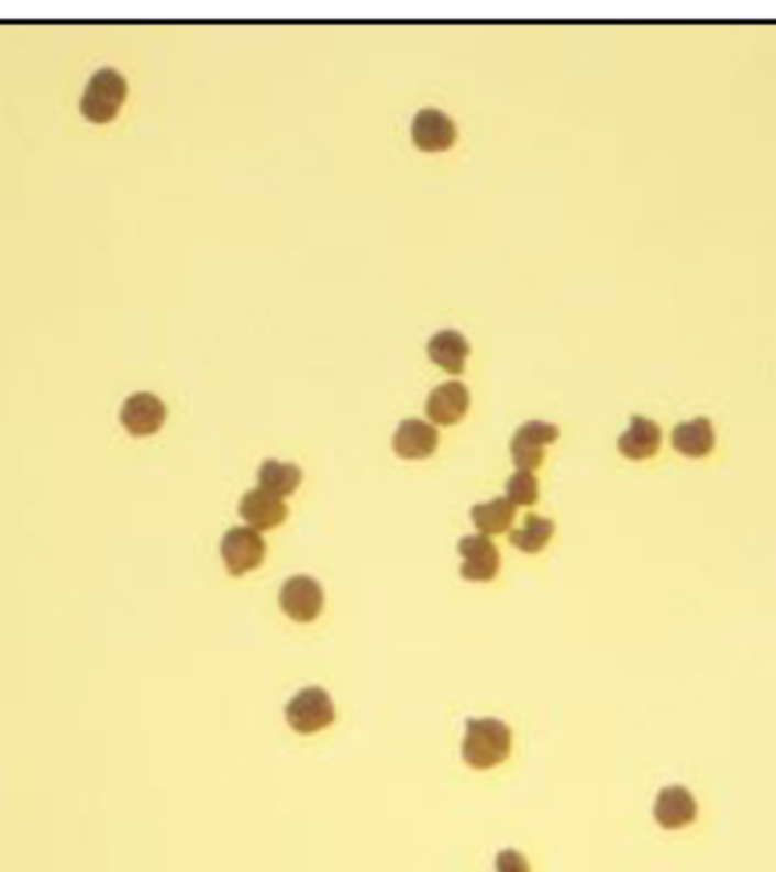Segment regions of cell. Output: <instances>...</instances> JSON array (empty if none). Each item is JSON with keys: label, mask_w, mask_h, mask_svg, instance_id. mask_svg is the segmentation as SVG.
<instances>
[{"label": "cell", "mask_w": 776, "mask_h": 872, "mask_svg": "<svg viewBox=\"0 0 776 872\" xmlns=\"http://www.w3.org/2000/svg\"><path fill=\"white\" fill-rule=\"evenodd\" d=\"M428 355L443 371L458 375L466 368V360L470 355V343L462 332L441 330L430 339Z\"/></svg>", "instance_id": "cell-16"}, {"label": "cell", "mask_w": 776, "mask_h": 872, "mask_svg": "<svg viewBox=\"0 0 776 872\" xmlns=\"http://www.w3.org/2000/svg\"><path fill=\"white\" fill-rule=\"evenodd\" d=\"M462 554V577L468 582H490L500 573V550L484 534H468L456 545Z\"/></svg>", "instance_id": "cell-8"}, {"label": "cell", "mask_w": 776, "mask_h": 872, "mask_svg": "<svg viewBox=\"0 0 776 872\" xmlns=\"http://www.w3.org/2000/svg\"><path fill=\"white\" fill-rule=\"evenodd\" d=\"M697 812L699 807L695 795L677 784L661 788L654 802V820L667 831L688 827L690 823H695Z\"/></svg>", "instance_id": "cell-11"}, {"label": "cell", "mask_w": 776, "mask_h": 872, "mask_svg": "<svg viewBox=\"0 0 776 872\" xmlns=\"http://www.w3.org/2000/svg\"><path fill=\"white\" fill-rule=\"evenodd\" d=\"M561 430L554 423L526 421L511 439V460L520 471H536L545 462V445L558 439Z\"/></svg>", "instance_id": "cell-6"}, {"label": "cell", "mask_w": 776, "mask_h": 872, "mask_svg": "<svg viewBox=\"0 0 776 872\" xmlns=\"http://www.w3.org/2000/svg\"><path fill=\"white\" fill-rule=\"evenodd\" d=\"M496 870L498 872H532V868H529V861L524 859V854L518 852V850H511V848L498 852Z\"/></svg>", "instance_id": "cell-21"}, {"label": "cell", "mask_w": 776, "mask_h": 872, "mask_svg": "<svg viewBox=\"0 0 776 872\" xmlns=\"http://www.w3.org/2000/svg\"><path fill=\"white\" fill-rule=\"evenodd\" d=\"M121 426L134 437L155 434L166 421V405L151 391H136L121 405Z\"/></svg>", "instance_id": "cell-7"}, {"label": "cell", "mask_w": 776, "mask_h": 872, "mask_svg": "<svg viewBox=\"0 0 776 872\" xmlns=\"http://www.w3.org/2000/svg\"><path fill=\"white\" fill-rule=\"evenodd\" d=\"M673 448L684 457L699 460L707 457L716 448V428L711 418L697 416L692 421H681L673 430Z\"/></svg>", "instance_id": "cell-15"}, {"label": "cell", "mask_w": 776, "mask_h": 872, "mask_svg": "<svg viewBox=\"0 0 776 872\" xmlns=\"http://www.w3.org/2000/svg\"><path fill=\"white\" fill-rule=\"evenodd\" d=\"M507 498L513 505L532 507L539 503V477L532 471H518L507 479Z\"/></svg>", "instance_id": "cell-20"}, {"label": "cell", "mask_w": 776, "mask_h": 872, "mask_svg": "<svg viewBox=\"0 0 776 872\" xmlns=\"http://www.w3.org/2000/svg\"><path fill=\"white\" fill-rule=\"evenodd\" d=\"M285 718L293 731L309 737L330 727L336 718V709L325 688L307 686L291 697L289 705L285 707Z\"/></svg>", "instance_id": "cell-3"}, {"label": "cell", "mask_w": 776, "mask_h": 872, "mask_svg": "<svg viewBox=\"0 0 776 872\" xmlns=\"http://www.w3.org/2000/svg\"><path fill=\"white\" fill-rule=\"evenodd\" d=\"M257 482L264 492H268L277 498H287L300 486L302 471H300V466L289 464V462L266 460L257 471Z\"/></svg>", "instance_id": "cell-18"}, {"label": "cell", "mask_w": 776, "mask_h": 872, "mask_svg": "<svg viewBox=\"0 0 776 872\" xmlns=\"http://www.w3.org/2000/svg\"><path fill=\"white\" fill-rule=\"evenodd\" d=\"M470 407V391L464 382H443L428 396L425 411L436 426H454L462 421Z\"/></svg>", "instance_id": "cell-12"}, {"label": "cell", "mask_w": 776, "mask_h": 872, "mask_svg": "<svg viewBox=\"0 0 776 872\" xmlns=\"http://www.w3.org/2000/svg\"><path fill=\"white\" fill-rule=\"evenodd\" d=\"M554 532H556L554 520L539 514H529L522 520V526L509 534V541L511 545H516L526 554H539L550 543Z\"/></svg>", "instance_id": "cell-19"}, {"label": "cell", "mask_w": 776, "mask_h": 872, "mask_svg": "<svg viewBox=\"0 0 776 872\" xmlns=\"http://www.w3.org/2000/svg\"><path fill=\"white\" fill-rule=\"evenodd\" d=\"M128 96V82L117 68H100L85 87L80 110L93 123H110Z\"/></svg>", "instance_id": "cell-2"}, {"label": "cell", "mask_w": 776, "mask_h": 872, "mask_svg": "<svg viewBox=\"0 0 776 872\" xmlns=\"http://www.w3.org/2000/svg\"><path fill=\"white\" fill-rule=\"evenodd\" d=\"M470 518L484 537L505 534L516 518V505L509 498H492L488 503L475 505L470 509Z\"/></svg>", "instance_id": "cell-17"}, {"label": "cell", "mask_w": 776, "mask_h": 872, "mask_svg": "<svg viewBox=\"0 0 776 872\" xmlns=\"http://www.w3.org/2000/svg\"><path fill=\"white\" fill-rule=\"evenodd\" d=\"M661 439H663V434H661L658 423L652 421V418H647V416L636 413V416H631L629 428L620 434L618 450L627 460H633V462L650 460L658 452Z\"/></svg>", "instance_id": "cell-14"}, {"label": "cell", "mask_w": 776, "mask_h": 872, "mask_svg": "<svg viewBox=\"0 0 776 872\" xmlns=\"http://www.w3.org/2000/svg\"><path fill=\"white\" fill-rule=\"evenodd\" d=\"M239 516L248 522L257 532H268L279 528L289 516V507L285 498H277L264 488H251L248 494H243L239 500Z\"/></svg>", "instance_id": "cell-10"}, {"label": "cell", "mask_w": 776, "mask_h": 872, "mask_svg": "<svg viewBox=\"0 0 776 872\" xmlns=\"http://www.w3.org/2000/svg\"><path fill=\"white\" fill-rule=\"evenodd\" d=\"M411 139L420 151H447L456 142V125L445 112L436 108L418 110L411 121Z\"/></svg>", "instance_id": "cell-9"}, {"label": "cell", "mask_w": 776, "mask_h": 872, "mask_svg": "<svg viewBox=\"0 0 776 872\" xmlns=\"http://www.w3.org/2000/svg\"><path fill=\"white\" fill-rule=\"evenodd\" d=\"M279 607L296 622H313L323 614L325 590L309 575H293L279 590Z\"/></svg>", "instance_id": "cell-5"}, {"label": "cell", "mask_w": 776, "mask_h": 872, "mask_svg": "<svg viewBox=\"0 0 776 872\" xmlns=\"http://www.w3.org/2000/svg\"><path fill=\"white\" fill-rule=\"evenodd\" d=\"M511 754V729L498 718H468L462 757L473 771H490Z\"/></svg>", "instance_id": "cell-1"}, {"label": "cell", "mask_w": 776, "mask_h": 872, "mask_svg": "<svg viewBox=\"0 0 776 872\" xmlns=\"http://www.w3.org/2000/svg\"><path fill=\"white\" fill-rule=\"evenodd\" d=\"M221 556L232 577L257 571L266 560V541L253 528H232L221 539Z\"/></svg>", "instance_id": "cell-4"}, {"label": "cell", "mask_w": 776, "mask_h": 872, "mask_svg": "<svg viewBox=\"0 0 776 872\" xmlns=\"http://www.w3.org/2000/svg\"><path fill=\"white\" fill-rule=\"evenodd\" d=\"M439 448V430L420 418H404L393 434V450L402 460H428Z\"/></svg>", "instance_id": "cell-13"}]
</instances>
